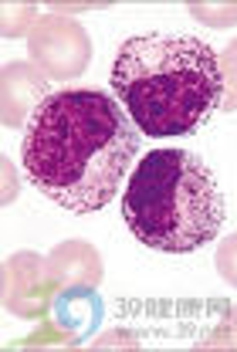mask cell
Instances as JSON below:
<instances>
[{
	"mask_svg": "<svg viewBox=\"0 0 237 352\" xmlns=\"http://www.w3.org/2000/svg\"><path fill=\"white\" fill-rule=\"evenodd\" d=\"M136 149L139 135L115 98L95 88H61L31 112L21 163L51 204L95 214L115 197Z\"/></svg>",
	"mask_w": 237,
	"mask_h": 352,
	"instance_id": "1",
	"label": "cell"
},
{
	"mask_svg": "<svg viewBox=\"0 0 237 352\" xmlns=\"http://www.w3.org/2000/svg\"><path fill=\"white\" fill-rule=\"evenodd\" d=\"M112 91L129 122L153 139L190 135L214 119L224 95L217 51L190 34H139L122 41Z\"/></svg>",
	"mask_w": 237,
	"mask_h": 352,
	"instance_id": "2",
	"label": "cell"
},
{
	"mask_svg": "<svg viewBox=\"0 0 237 352\" xmlns=\"http://www.w3.org/2000/svg\"><path fill=\"white\" fill-rule=\"evenodd\" d=\"M122 217L146 248L190 254L221 234L227 207L214 170L196 153L153 149L129 176Z\"/></svg>",
	"mask_w": 237,
	"mask_h": 352,
	"instance_id": "3",
	"label": "cell"
},
{
	"mask_svg": "<svg viewBox=\"0 0 237 352\" xmlns=\"http://www.w3.org/2000/svg\"><path fill=\"white\" fill-rule=\"evenodd\" d=\"M27 44H31V58L41 65V75L58 78V82L82 75L92 54V44H89V34L82 31V24L61 14L41 17Z\"/></svg>",
	"mask_w": 237,
	"mask_h": 352,
	"instance_id": "4",
	"label": "cell"
},
{
	"mask_svg": "<svg viewBox=\"0 0 237 352\" xmlns=\"http://www.w3.org/2000/svg\"><path fill=\"white\" fill-rule=\"evenodd\" d=\"M217 274L237 288V234L221 241V248H217Z\"/></svg>",
	"mask_w": 237,
	"mask_h": 352,
	"instance_id": "5",
	"label": "cell"
},
{
	"mask_svg": "<svg viewBox=\"0 0 237 352\" xmlns=\"http://www.w3.org/2000/svg\"><path fill=\"white\" fill-rule=\"evenodd\" d=\"M224 61H227V65H231V68H234V72H237V44H231V47H227V54H224ZM234 82H237V75H234Z\"/></svg>",
	"mask_w": 237,
	"mask_h": 352,
	"instance_id": "6",
	"label": "cell"
}]
</instances>
